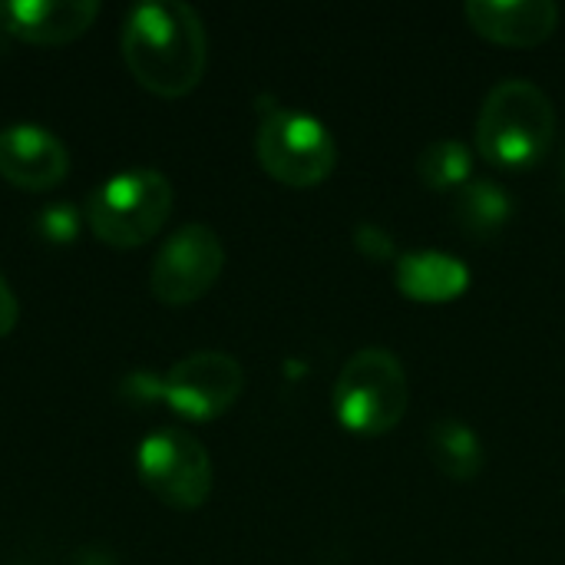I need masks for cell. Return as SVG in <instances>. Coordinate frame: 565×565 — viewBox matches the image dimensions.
Segmentation results:
<instances>
[{
	"label": "cell",
	"mask_w": 565,
	"mask_h": 565,
	"mask_svg": "<svg viewBox=\"0 0 565 565\" xmlns=\"http://www.w3.org/2000/svg\"><path fill=\"white\" fill-rule=\"evenodd\" d=\"M122 60L132 79L162 99L189 96L209 66V36L189 3L156 0L129 10L122 23Z\"/></svg>",
	"instance_id": "1"
},
{
	"label": "cell",
	"mask_w": 565,
	"mask_h": 565,
	"mask_svg": "<svg viewBox=\"0 0 565 565\" xmlns=\"http://www.w3.org/2000/svg\"><path fill=\"white\" fill-rule=\"evenodd\" d=\"M553 99L530 79L497 83L477 116V149L503 169H530L553 149Z\"/></svg>",
	"instance_id": "2"
},
{
	"label": "cell",
	"mask_w": 565,
	"mask_h": 565,
	"mask_svg": "<svg viewBox=\"0 0 565 565\" xmlns=\"http://www.w3.org/2000/svg\"><path fill=\"white\" fill-rule=\"evenodd\" d=\"M172 182L156 169H129L106 179L86 202L89 232L109 248H139L172 215Z\"/></svg>",
	"instance_id": "3"
},
{
	"label": "cell",
	"mask_w": 565,
	"mask_h": 565,
	"mask_svg": "<svg viewBox=\"0 0 565 565\" xmlns=\"http://www.w3.org/2000/svg\"><path fill=\"white\" fill-rule=\"evenodd\" d=\"M411 407V384L404 364L384 348L358 351L338 374L334 417L358 437L391 434Z\"/></svg>",
	"instance_id": "4"
},
{
	"label": "cell",
	"mask_w": 565,
	"mask_h": 565,
	"mask_svg": "<svg viewBox=\"0 0 565 565\" xmlns=\"http://www.w3.org/2000/svg\"><path fill=\"white\" fill-rule=\"evenodd\" d=\"M255 152L262 169L288 189L321 185L338 162V146L328 126L308 113L265 106L255 136Z\"/></svg>",
	"instance_id": "5"
},
{
	"label": "cell",
	"mask_w": 565,
	"mask_h": 565,
	"mask_svg": "<svg viewBox=\"0 0 565 565\" xmlns=\"http://www.w3.org/2000/svg\"><path fill=\"white\" fill-rule=\"evenodd\" d=\"M136 473L159 503L182 513L205 507L215 483L209 450L179 427H159L139 444Z\"/></svg>",
	"instance_id": "6"
},
{
	"label": "cell",
	"mask_w": 565,
	"mask_h": 565,
	"mask_svg": "<svg viewBox=\"0 0 565 565\" xmlns=\"http://www.w3.org/2000/svg\"><path fill=\"white\" fill-rule=\"evenodd\" d=\"M245 387V371L232 354L195 351L175 361L166 377H156V401L192 424H205L235 407Z\"/></svg>",
	"instance_id": "7"
},
{
	"label": "cell",
	"mask_w": 565,
	"mask_h": 565,
	"mask_svg": "<svg viewBox=\"0 0 565 565\" xmlns=\"http://www.w3.org/2000/svg\"><path fill=\"white\" fill-rule=\"evenodd\" d=\"M225 268V245L209 225L175 228L156 252L149 268V291L159 305L182 308L212 291Z\"/></svg>",
	"instance_id": "8"
},
{
	"label": "cell",
	"mask_w": 565,
	"mask_h": 565,
	"mask_svg": "<svg viewBox=\"0 0 565 565\" xmlns=\"http://www.w3.org/2000/svg\"><path fill=\"white\" fill-rule=\"evenodd\" d=\"M70 172V152L43 126L17 122L0 129V179L13 189L46 192Z\"/></svg>",
	"instance_id": "9"
},
{
	"label": "cell",
	"mask_w": 565,
	"mask_h": 565,
	"mask_svg": "<svg viewBox=\"0 0 565 565\" xmlns=\"http://www.w3.org/2000/svg\"><path fill=\"white\" fill-rule=\"evenodd\" d=\"M99 17L96 0H7L0 26L30 46H66L79 40Z\"/></svg>",
	"instance_id": "10"
},
{
	"label": "cell",
	"mask_w": 565,
	"mask_h": 565,
	"mask_svg": "<svg viewBox=\"0 0 565 565\" xmlns=\"http://www.w3.org/2000/svg\"><path fill=\"white\" fill-rule=\"evenodd\" d=\"M467 20L490 43L530 50L556 33L559 7L553 0H470Z\"/></svg>",
	"instance_id": "11"
},
{
	"label": "cell",
	"mask_w": 565,
	"mask_h": 565,
	"mask_svg": "<svg viewBox=\"0 0 565 565\" xmlns=\"http://www.w3.org/2000/svg\"><path fill=\"white\" fill-rule=\"evenodd\" d=\"M397 288L420 305H447L467 295L470 268L447 252H411L397 262Z\"/></svg>",
	"instance_id": "12"
},
{
	"label": "cell",
	"mask_w": 565,
	"mask_h": 565,
	"mask_svg": "<svg viewBox=\"0 0 565 565\" xmlns=\"http://www.w3.org/2000/svg\"><path fill=\"white\" fill-rule=\"evenodd\" d=\"M427 450L434 467L457 483H470L483 470V444L477 430L463 420L454 417L437 420L427 430Z\"/></svg>",
	"instance_id": "13"
},
{
	"label": "cell",
	"mask_w": 565,
	"mask_h": 565,
	"mask_svg": "<svg viewBox=\"0 0 565 565\" xmlns=\"http://www.w3.org/2000/svg\"><path fill=\"white\" fill-rule=\"evenodd\" d=\"M454 209H457V222H460V228L467 235H473V238H493L510 222L513 199L493 179H470L457 192Z\"/></svg>",
	"instance_id": "14"
},
{
	"label": "cell",
	"mask_w": 565,
	"mask_h": 565,
	"mask_svg": "<svg viewBox=\"0 0 565 565\" xmlns=\"http://www.w3.org/2000/svg\"><path fill=\"white\" fill-rule=\"evenodd\" d=\"M473 172V156L460 139H437L417 156V175L427 189L450 192L463 189Z\"/></svg>",
	"instance_id": "15"
},
{
	"label": "cell",
	"mask_w": 565,
	"mask_h": 565,
	"mask_svg": "<svg viewBox=\"0 0 565 565\" xmlns=\"http://www.w3.org/2000/svg\"><path fill=\"white\" fill-rule=\"evenodd\" d=\"M36 235L43 242H53V245L76 242V235H79V212L73 205H66V202H56V205L40 209V215H36Z\"/></svg>",
	"instance_id": "16"
},
{
	"label": "cell",
	"mask_w": 565,
	"mask_h": 565,
	"mask_svg": "<svg viewBox=\"0 0 565 565\" xmlns=\"http://www.w3.org/2000/svg\"><path fill=\"white\" fill-rule=\"evenodd\" d=\"M354 245L361 248V255H367L371 262H391L397 255L394 238L381 228V225H358L354 232Z\"/></svg>",
	"instance_id": "17"
},
{
	"label": "cell",
	"mask_w": 565,
	"mask_h": 565,
	"mask_svg": "<svg viewBox=\"0 0 565 565\" xmlns=\"http://www.w3.org/2000/svg\"><path fill=\"white\" fill-rule=\"evenodd\" d=\"M17 321H20V305H17V298H13L7 278L0 275V338H7V334L17 328Z\"/></svg>",
	"instance_id": "18"
},
{
	"label": "cell",
	"mask_w": 565,
	"mask_h": 565,
	"mask_svg": "<svg viewBox=\"0 0 565 565\" xmlns=\"http://www.w3.org/2000/svg\"><path fill=\"white\" fill-rule=\"evenodd\" d=\"M563 172H565V162H563Z\"/></svg>",
	"instance_id": "19"
}]
</instances>
